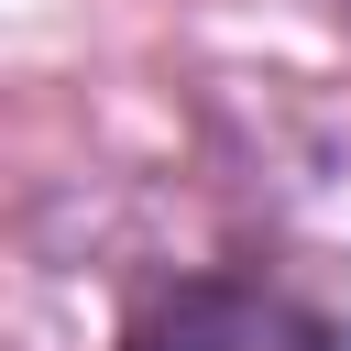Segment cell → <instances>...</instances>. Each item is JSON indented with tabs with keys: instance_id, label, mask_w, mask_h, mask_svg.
<instances>
[{
	"instance_id": "6da1fadb",
	"label": "cell",
	"mask_w": 351,
	"mask_h": 351,
	"mask_svg": "<svg viewBox=\"0 0 351 351\" xmlns=\"http://www.w3.org/2000/svg\"><path fill=\"white\" fill-rule=\"evenodd\" d=\"M110 351H351V329L263 274H154L121 307Z\"/></svg>"
}]
</instances>
